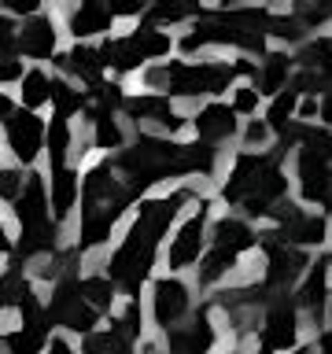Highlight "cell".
Listing matches in <instances>:
<instances>
[{"instance_id":"cell-46","label":"cell","mask_w":332,"mask_h":354,"mask_svg":"<svg viewBox=\"0 0 332 354\" xmlns=\"http://www.w3.org/2000/svg\"><path fill=\"white\" fill-rule=\"evenodd\" d=\"M0 251H8V236H4V229H0Z\"/></svg>"},{"instance_id":"cell-15","label":"cell","mask_w":332,"mask_h":354,"mask_svg":"<svg viewBox=\"0 0 332 354\" xmlns=\"http://www.w3.org/2000/svg\"><path fill=\"white\" fill-rule=\"evenodd\" d=\"M214 343V325L207 314H196L188 325L170 328V354H207Z\"/></svg>"},{"instance_id":"cell-20","label":"cell","mask_w":332,"mask_h":354,"mask_svg":"<svg viewBox=\"0 0 332 354\" xmlns=\"http://www.w3.org/2000/svg\"><path fill=\"white\" fill-rule=\"evenodd\" d=\"M329 266H332V262L310 266L306 281H303V288H299V306L310 310L314 317L321 314V306H325V295H329Z\"/></svg>"},{"instance_id":"cell-41","label":"cell","mask_w":332,"mask_h":354,"mask_svg":"<svg viewBox=\"0 0 332 354\" xmlns=\"http://www.w3.org/2000/svg\"><path fill=\"white\" fill-rule=\"evenodd\" d=\"M266 140V126H262V122H251V126H248V144H262Z\"/></svg>"},{"instance_id":"cell-30","label":"cell","mask_w":332,"mask_h":354,"mask_svg":"<svg viewBox=\"0 0 332 354\" xmlns=\"http://www.w3.org/2000/svg\"><path fill=\"white\" fill-rule=\"evenodd\" d=\"M93 122H96V148H104V151L122 148V126L115 122L111 111H96Z\"/></svg>"},{"instance_id":"cell-24","label":"cell","mask_w":332,"mask_h":354,"mask_svg":"<svg viewBox=\"0 0 332 354\" xmlns=\"http://www.w3.org/2000/svg\"><path fill=\"white\" fill-rule=\"evenodd\" d=\"M288 74H292V59H288L284 52H270L262 59V71H259V93L266 96H281V88L288 82Z\"/></svg>"},{"instance_id":"cell-13","label":"cell","mask_w":332,"mask_h":354,"mask_svg":"<svg viewBox=\"0 0 332 354\" xmlns=\"http://www.w3.org/2000/svg\"><path fill=\"white\" fill-rule=\"evenodd\" d=\"M151 303H155V321L170 332V325H177L188 310V288L181 281H174V277H163V281H155Z\"/></svg>"},{"instance_id":"cell-32","label":"cell","mask_w":332,"mask_h":354,"mask_svg":"<svg viewBox=\"0 0 332 354\" xmlns=\"http://www.w3.org/2000/svg\"><path fill=\"white\" fill-rule=\"evenodd\" d=\"M295 93H299V88H288V93H281L273 100V107H270V126L273 129L288 133V118L295 115Z\"/></svg>"},{"instance_id":"cell-16","label":"cell","mask_w":332,"mask_h":354,"mask_svg":"<svg viewBox=\"0 0 332 354\" xmlns=\"http://www.w3.org/2000/svg\"><path fill=\"white\" fill-rule=\"evenodd\" d=\"M126 111L137 122H155L159 129L166 133H174V129H181V115H174V107H170V100H163V96H140V100H126Z\"/></svg>"},{"instance_id":"cell-7","label":"cell","mask_w":332,"mask_h":354,"mask_svg":"<svg viewBox=\"0 0 332 354\" xmlns=\"http://www.w3.org/2000/svg\"><path fill=\"white\" fill-rule=\"evenodd\" d=\"M48 321H55V325H63V328H71V332H89V336H93L96 310L85 303L77 281H63L59 288H55V295H52V303H48Z\"/></svg>"},{"instance_id":"cell-31","label":"cell","mask_w":332,"mask_h":354,"mask_svg":"<svg viewBox=\"0 0 332 354\" xmlns=\"http://www.w3.org/2000/svg\"><path fill=\"white\" fill-rule=\"evenodd\" d=\"M185 170L188 174H210L214 170V148H207V144H188L185 148Z\"/></svg>"},{"instance_id":"cell-6","label":"cell","mask_w":332,"mask_h":354,"mask_svg":"<svg viewBox=\"0 0 332 354\" xmlns=\"http://www.w3.org/2000/svg\"><path fill=\"white\" fill-rule=\"evenodd\" d=\"M15 218L22 225V251L41 254L52 251V221H48V196L37 174L26 177V192L15 199Z\"/></svg>"},{"instance_id":"cell-48","label":"cell","mask_w":332,"mask_h":354,"mask_svg":"<svg viewBox=\"0 0 332 354\" xmlns=\"http://www.w3.org/2000/svg\"><path fill=\"white\" fill-rule=\"evenodd\" d=\"M259 354H270V351H259Z\"/></svg>"},{"instance_id":"cell-10","label":"cell","mask_w":332,"mask_h":354,"mask_svg":"<svg viewBox=\"0 0 332 354\" xmlns=\"http://www.w3.org/2000/svg\"><path fill=\"white\" fill-rule=\"evenodd\" d=\"M303 251L299 248H288L284 240H266V284L270 288H288L303 273Z\"/></svg>"},{"instance_id":"cell-40","label":"cell","mask_w":332,"mask_h":354,"mask_svg":"<svg viewBox=\"0 0 332 354\" xmlns=\"http://www.w3.org/2000/svg\"><path fill=\"white\" fill-rule=\"evenodd\" d=\"M4 8L15 11V15H33V11H37V4H30V0H22V4H19V0H8Z\"/></svg>"},{"instance_id":"cell-45","label":"cell","mask_w":332,"mask_h":354,"mask_svg":"<svg viewBox=\"0 0 332 354\" xmlns=\"http://www.w3.org/2000/svg\"><path fill=\"white\" fill-rule=\"evenodd\" d=\"M321 354H332V328L321 336Z\"/></svg>"},{"instance_id":"cell-25","label":"cell","mask_w":332,"mask_h":354,"mask_svg":"<svg viewBox=\"0 0 332 354\" xmlns=\"http://www.w3.org/2000/svg\"><path fill=\"white\" fill-rule=\"evenodd\" d=\"M77 192H82L77 174L74 170H55V177H52V210H55V218H59V221L71 214Z\"/></svg>"},{"instance_id":"cell-14","label":"cell","mask_w":332,"mask_h":354,"mask_svg":"<svg viewBox=\"0 0 332 354\" xmlns=\"http://www.w3.org/2000/svg\"><path fill=\"white\" fill-rule=\"evenodd\" d=\"M295 310L288 299H277L270 306V314H266V325H262V343L266 351H288L295 343Z\"/></svg>"},{"instance_id":"cell-11","label":"cell","mask_w":332,"mask_h":354,"mask_svg":"<svg viewBox=\"0 0 332 354\" xmlns=\"http://www.w3.org/2000/svg\"><path fill=\"white\" fill-rule=\"evenodd\" d=\"M41 140H44V126L33 111H15L8 118V144L15 151L19 162H33L41 151Z\"/></svg>"},{"instance_id":"cell-34","label":"cell","mask_w":332,"mask_h":354,"mask_svg":"<svg viewBox=\"0 0 332 354\" xmlns=\"http://www.w3.org/2000/svg\"><path fill=\"white\" fill-rule=\"evenodd\" d=\"M52 100L59 104V118H66L71 111H77V107H85V96L82 93H74L66 82H55V88H52Z\"/></svg>"},{"instance_id":"cell-37","label":"cell","mask_w":332,"mask_h":354,"mask_svg":"<svg viewBox=\"0 0 332 354\" xmlns=\"http://www.w3.org/2000/svg\"><path fill=\"white\" fill-rule=\"evenodd\" d=\"M255 107H259V88H237V100H232V111H240V115H251Z\"/></svg>"},{"instance_id":"cell-29","label":"cell","mask_w":332,"mask_h":354,"mask_svg":"<svg viewBox=\"0 0 332 354\" xmlns=\"http://www.w3.org/2000/svg\"><path fill=\"white\" fill-rule=\"evenodd\" d=\"M232 266H237V254H232V251H225V248H214V251H210L207 259H203V270H199V281H203V284H214L218 277H225V273L232 270Z\"/></svg>"},{"instance_id":"cell-44","label":"cell","mask_w":332,"mask_h":354,"mask_svg":"<svg viewBox=\"0 0 332 354\" xmlns=\"http://www.w3.org/2000/svg\"><path fill=\"white\" fill-rule=\"evenodd\" d=\"M11 115H15V111H11V104H8V96L0 93V118H11Z\"/></svg>"},{"instance_id":"cell-28","label":"cell","mask_w":332,"mask_h":354,"mask_svg":"<svg viewBox=\"0 0 332 354\" xmlns=\"http://www.w3.org/2000/svg\"><path fill=\"white\" fill-rule=\"evenodd\" d=\"M66 151H71V126H66V118L55 115V118H52V129H48V155H52V170H63Z\"/></svg>"},{"instance_id":"cell-12","label":"cell","mask_w":332,"mask_h":354,"mask_svg":"<svg viewBox=\"0 0 332 354\" xmlns=\"http://www.w3.org/2000/svg\"><path fill=\"white\" fill-rule=\"evenodd\" d=\"M299 185L310 203L332 207V162L314 159L310 151H299Z\"/></svg>"},{"instance_id":"cell-17","label":"cell","mask_w":332,"mask_h":354,"mask_svg":"<svg viewBox=\"0 0 332 354\" xmlns=\"http://www.w3.org/2000/svg\"><path fill=\"white\" fill-rule=\"evenodd\" d=\"M19 48L26 52V55H33V59L52 55V52H55V26H52V19L33 15L30 22H22V30H19Z\"/></svg>"},{"instance_id":"cell-33","label":"cell","mask_w":332,"mask_h":354,"mask_svg":"<svg viewBox=\"0 0 332 354\" xmlns=\"http://www.w3.org/2000/svg\"><path fill=\"white\" fill-rule=\"evenodd\" d=\"M22 292H26V281H22L19 270H11L8 277H0V310L22 303Z\"/></svg>"},{"instance_id":"cell-8","label":"cell","mask_w":332,"mask_h":354,"mask_svg":"<svg viewBox=\"0 0 332 354\" xmlns=\"http://www.w3.org/2000/svg\"><path fill=\"white\" fill-rule=\"evenodd\" d=\"M273 218L281 221V229L270 236H281L284 243H321L325 240V218L321 214H306L292 203H281L273 210Z\"/></svg>"},{"instance_id":"cell-2","label":"cell","mask_w":332,"mask_h":354,"mask_svg":"<svg viewBox=\"0 0 332 354\" xmlns=\"http://www.w3.org/2000/svg\"><path fill=\"white\" fill-rule=\"evenodd\" d=\"M288 192V177L281 174V166L266 155H240L232 166V177L221 188V196L229 203H243L248 214H273L284 203Z\"/></svg>"},{"instance_id":"cell-21","label":"cell","mask_w":332,"mask_h":354,"mask_svg":"<svg viewBox=\"0 0 332 354\" xmlns=\"http://www.w3.org/2000/svg\"><path fill=\"white\" fill-rule=\"evenodd\" d=\"M126 44H129V52L137 55L140 63H144V59H159V55L170 52V37H166L159 26H140V30H133L129 37H126Z\"/></svg>"},{"instance_id":"cell-43","label":"cell","mask_w":332,"mask_h":354,"mask_svg":"<svg viewBox=\"0 0 332 354\" xmlns=\"http://www.w3.org/2000/svg\"><path fill=\"white\" fill-rule=\"evenodd\" d=\"M321 118L332 126V93H325V100H321Z\"/></svg>"},{"instance_id":"cell-38","label":"cell","mask_w":332,"mask_h":354,"mask_svg":"<svg viewBox=\"0 0 332 354\" xmlns=\"http://www.w3.org/2000/svg\"><path fill=\"white\" fill-rule=\"evenodd\" d=\"M22 59H11V55H0V82H22Z\"/></svg>"},{"instance_id":"cell-4","label":"cell","mask_w":332,"mask_h":354,"mask_svg":"<svg viewBox=\"0 0 332 354\" xmlns=\"http://www.w3.org/2000/svg\"><path fill=\"white\" fill-rule=\"evenodd\" d=\"M118 170L129 174V196H137L151 181H163L170 174H188L185 170V148L163 140V137H140L133 148H126L118 155Z\"/></svg>"},{"instance_id":"cell-47","label":"cell","mask_w":332,"mask_h":354,"mask_svg":"<svg viewBox=\"0 0 332 354\" xmlns=\"http://www.w3.org/2000/svg\"><path fill=\"white\" fill-rule=\"evenodd\" d=\"M295 354H314V351H310V347H303V351H295Z\"/></svg>"},{"instance_id":"cell-23","label":"cell","mask_w":332,"mask_h":354,"mask_svg":"<svg viewBox=\"0 0 332 354\" xmlns=\"http://www.w3.org/2000/svg\"><path fill=\"white\" fill-rule=\"evenodd\" d=\"M111 8H104V4H82L71 15V33L77 41L82 37H93V33H104V30H111Z\"/></svg>"},{"instance_id":"cell-27","label":"cell","mask_w":332,"mask_h":354,"mask_svg":"<svg viewBox=\"0 0 332 354\" xmlns=\"http://www.w3.org/2000/svg\"><path fill=\"white\" fill-rule=\"evenodd\" d=\"M77 288H82V295H85V303L96 310H107L111 306V299H115V284L107 281V277H85V281H77Z\"/></svg>"},{"instance_id":"cell-22","label":"cell","mask_w":332,"mask_h":354,"mask_svg":"<svg viewBox=\"0 0 332 354\" xmlns=\"http://www.w3.org/2000/svg\"><path fill=\"white\" fill-rule=\"evenodd\" d=\"M255 243V232L251 225H243L240 218H218L214 221V248H225L232 254H240V251H248Z\"/></svg>"},{"instance_id":"cell-26","label":"cell","mask_w":332,"mask_h":354,"mask_svg":"<svg viewBox=\"0 0 332 354\" xmlns=\"http://www.w3.org/2000/svg\"><path fill=\"white\" fill-rule=\"evenodd\" d=\"M52 88H55V82H48V74H44V71H30L26 77H22V104H26V107L48 104Z\"/></svg>"},{"instance_id":"cell-5","label":"cell","mask_w":332,"mask_h":354,"mask_svg":"<svg viewBox=\"0 0 332 354\" xmlns=\"http://www.w3.org/2000/svg\"><path fill=\"white\" fill-rule=\"evenodd\" d=\"M237 77V66L229 63H170L148 74L151 85H163L174 96H199V93H221Z\"/></svg>"},{"instance_id":"cell-19","label":"cell","mask_w":332,"mask_h":354,"mask_svg":"<svg viewBox=\"0 0 332 354\" xmlns=\"http://www.w3.org/2000/svg\"><path fill=\"white\" fill-rule=\"evenodd\" d=\"M59 66L63 71H71V74H77L82 82H89V85H100V74H104V55H100V48H85V44H77L74 52H66L63 59H59Z\"/></svg>"},{"instance_id":"cell-39","label":"cell","mask_w":332,"mask_h":354,"mask_svg":"<svg viewBox=\"0 0 332 354\" xmlns=\"http://www.w3.org/2000/svg\"><path fill=\"white\" fill-rule=\"evenodd\" d=\"M11 41H19V33H15V26H11V22H8L4 15H0V52H4Z\"/></svg>"},{"instance_id":"cell-35","label":"cell","mask_w":332,"mask_h":354,"mask_svg":"<svg viewBox=\"0 0 332 354\" xmlns=\"http://www.w3.org/2000/svg\"><path fill=\"white\" fill-rule=\"evenodd\" d=\"M26 192V177L19 170H0V199H19Z\"/></svg>"},{"instance_id":"cell-9","label":"cell","mask_w":332,"mask_h":354,"mask_svg":"<svg viewBox=\"0 0 332 354\" xmlns=\"http://www.w3.org/2000/svg\"><path fill=\"white\" fill-rule=\"evenodd\" d=\"M203 225H207V203L199 207L196 214L177 229V236L170 240V251H166L170 270H185V266L199 262V251H203Z\"/></svg>"},{"instance_id":"cell-36","label":"cell","mask_w":332,"mask_h":354,"mask_svg":"<svg viewBox=\"0 0 332 354\" xmlns=\"http://www.w3.org/2000/svg\"><path fill=\"white\" fill-rule=\"evenodd\" d=\"M188 15H196V8H181V4H159V8H151V19H159V22H181Z\"/></svg>"},{"instance_id":"cell-3","label":"cell","mask_w":332,"mask_h":354,"mask_svg":"<svg viewBox=\"0 0 332 354\" xmlns=\"http://www.w3.org/2000/svg\"><path fill=\"white\" fill-rule=\"evenodd\" d=\"M129 203V185H118L107 166H96L85 177V218H82V248H100L111 236V225L118 221L122 207Z\"/></svg>"},{"instance_id":"cell-18","label":"cell","mask_w":332,"mask_h":354,"mask_svg":"<svg viewBox=\"0 0 332 354\" xmlns=\"http://www.w3.org/2000/svg\"><path fill=\"white\" fill-rule=\"evenodd\" d=\"M232 129H237V111L225 104H207L196 115V133L203 140H225L232 137Z\"/></svg>"},{"instance_id":"cell-42","label":"cell","mask_w":332,"mask_h":354,"mask_svg":"<svg viewBox=\"0 0 332 354\" xmlns=\"http://www.w3.org/2000/svg\"><path fill=\"white\" fill-rule=\"evenodd\" d=\"M48 354H74V347H71L66 339H52V343H48Z\"/></svg>"},{"instance_id":"cell-1","label":"cell","mask_w":332,"mask_h":354,"mask_svg":"<svg viewBox=\"0 0 332 354\" xmlns=\"http://www.w3.org/2000/svg\"><path fill=\"white\" fill-rule=\"evenodd\" d=\"M188 199V192L163 196V199H144L140 203V218L133 221L129 236L122 240V248L111 259V277L126 288V292H140V284L148 281L151 266H155V251H159V236L166 232V225L177 218V210Z\"/></svg>"}]
</instances>
